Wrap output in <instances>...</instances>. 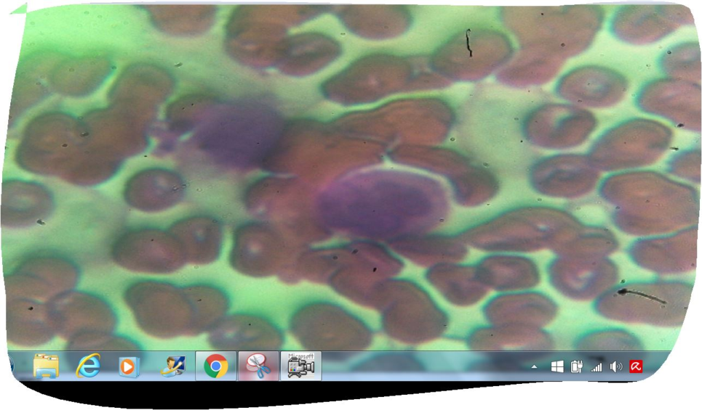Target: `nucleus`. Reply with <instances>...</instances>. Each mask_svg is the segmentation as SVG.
Here are the masks:
<instances>
[{
  "label": "nucleus",
  "instance_id": "obj_1",
  "mask_svg": "<svg viewBox=\"0 0 702 410\" xmlns=\"http://www.w3.org/2000/svg\"><path fill=\"white\" fill-rule=\"evenodd\" d=\"M692 21L690 10L681 5L629 4L614 12L609 29L622 42L644 45L657 42Z\"/></svg>",
  "mask_w": 702,
  "mask_h": 410
},
{
  "label": "nucleus",
  "instance_id": "obj_2",
  "mask_svg": "<svg viewBox=\"0 0 702 410\" xmlns=\"http://www.w3.org/2000/svg\"><path fill=\"white\" fill-rule=\"evenodd\" d=\"M701 86L697 83L665 77L643 84L635 103L644 113L697 131L701 126Z\"/></svg>",
  "mask_w": 702,
  "mask_h": 410
},
{
  "label": "nucleus",
  "instance_id": "obj_3",
  "mask_svg": "<svg viewBox=\"0 0 702 410\" xmlns=\"http://www.w3.org/2000/svg\"><path fill=\"white\" fill-rule=\"evenodd\" d=\"M629 83L615 69L595 64L573 68L561 79V97L574 105L605 108L618 103L626 95Z\"/></svg>",
  "mask_w": 702,
  "mask_h": 410
},
{
  "label": "nucleus",
  "instance_id": "obj_4",
  "mask_svg": "<svg viewBox=\"0 0 702 410\" xmlns=\"http://www.w3.org/2000/svg\"><path fill=\"white\" fill-rule=\"evenodd\" d=\"M666 77L697 83L701 80V53L697 42L684 41L667 48L658 58Z\"/></svg>",
  "mask_w": 702,
  "mask_h": 410
},
{
  "label": "nucleus",
  "instance_id": "obj_5",
  "mask_svg": "<svg viewBox=\"0 0 702 410\" xmlns=\"http://www.w3.org/2000/svg\"><path fill=\"white\" fill-rule=\"evenodd\" d=\"M457 270L456 276H444L439 281V292L448 301L457 305H468L481 299L487 287L476 269Z\"/></svg>",
  "mask_w": 702,
  "mask_h": 410
},
{
  "label": "nucleus",
  "instance_id": "obj_6",
  "mask_svg": "<svg viewBox=\"0 0 702 410\" xmlns=\"http://www.w3.org/2000/svg\"><path fill=\"white\" fill-rule=\"evenodd\" d=\"M34 374L36 377L55 378L58 374V360L56 356L39 355L34 359Z\"/></svg>",
  "mask_w": 702,
  "mask_h": 410
},
{
  "label": "nucleus",
  "instance_id": "obj_7",
  "mask_svg": "<svg viewBox=\"0 0 702 410\" xmlns=\"http://www.w3.org/2000/svg\"><path fill=\"white\" fill-rule=\"evenodd\" d=\"M205 369L208 374L215 378L223 376L228 370V361L219 354L209 356L205 362Z\"/></svg>",
  "mask_w": 702,
  "mask_h": 410
},
{
  "label": "nucleus",
  "instance_id": "obj_8",
  "mask_svg": "<svg viewBox=\"0 0 702 410\" xmlns=\"http://www.w3.org/2000/svg\"><path fill=\"white\" fill-rule=\"evenodd\" d=\"M97 355H99L92 354L82 358L80 361L76 375L77 376L80 373L84 376L91 377L95 376L100 368L99 361L96 357Z\"/></svg>",
  "mask_w": 702,
  "mask_h": 410
},
{
  "label": "nucleus",
  "instance_id": "obj_9",
  "mask_svg": "<svg viewBox=\"0 0 702 410\" xmlns=\"http://www.w3.org/2000/svg\"><path fill=\"white\" fill-rule=\"evenodd\" d=\"M119 371L122 376L135 377L138 372L137 359L135 357L120 358Z\"/></svg>",
  "mask_w": 702,
  "mask_h": 410
}]
</instances>
